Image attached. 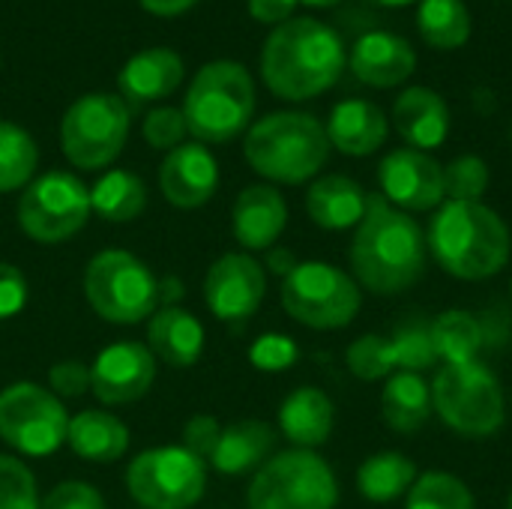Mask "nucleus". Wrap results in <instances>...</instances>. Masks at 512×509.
<instances>
[{
  "label": "nucleus",
  "mask_w": 512,
  "mask_h": 509,
  "mask_svg": "<svg viewBox=\"0 0 512 509\" xmlns=\"http://www.w3.org/2000/svg\"><path fill=\"white\" fill-rule=\"evenodd\" d=\"M345 360H348V369L360 381H381L393 375L390 348L384 336H360L357 342H351Z\"/></svg>",
  "instance_id": "4c0bfd02"
},
{
  "label": "nucleus",
  "mask_w": 512,
  "mask_h": 509,
  "mask_svg": "<svg viewBox=\"0 0 512 509\" xmlns=\"http://www.w3.org/2000/svg\"><path fill=\"white\" fill-rule=\"evenodd\" d=\"M396 132L411 144V150H435L450 135V108L444 96L429 87H408L393 105Z\"/></svg>",
  "instance_id": "4be33fe9"
},
{
  "label": "nucleus",
  "mask_w": 512,
  "mask_h": 509,
  "mask_svg": "<svg viewBox=\"0 0 512 509\" xmlns=\"http://www.w3.org/2000/svg\"><path fill=\"white\" fill-rule=\"evenodd\" d=\"M387 348H390V363H393V372H423L429 366L438 363V354H435V345H432V324L426 318H408L402 321L393 336L387 339Z\"/></svg>",
  "instance_id": "72a5a7b5"
},
{
  "label": "nucleus",
  "mask_w": 512,
  "mask_h": 509,
  "mask_svg": "<svg viewBox=\"0 0 512 509\" xmlns=\"http://www.w3.org/2000/svg\"><path fill=\"white\" fill-rule=\"evenodd\" d=\"M336 423L333 402L318 387H297L279 408V432L297 450H315L327 444Z\"/></svg>",
  "instance_id": "393cba45"
},
{
  "label": "nucleus",
  "mask_w": 512,
  "mask_h": 509,
  "mask_svg": "<svg viewBox=\"0 0 512 509\" xmlns=\"http://www.w3.org/2000/svg\"><path fill=\"white\" fill-rule=\"evenodd\" d=\"M39 509H108L105 507V498L96 486L90 483H81V480H66V483H57L42 501Z\"/></svg>",
  "instance_id": "a19ab883"
},
{
  "label": "nucleus",
  "mask_w": 512,
  "mask_h": 509,
  "mask_svg": "<svg viewBox=\"0 0 512 509\" xmlns=\"http://www.w3.org/2000/svg\"><path fill=\"white\" fill-rule=\"evenodd\" d=\"M126 489L141 509H192L207 492V462L183 444L150 447L129 462Z\"/></svg>",
  "instance_id": "f8f14e48"
},
{
  "label": "nucleus",
  "mask_w": 512,
  "mask_h": 509,
  "mask_svg": "<svg viewBox=\"0 0 512 509\" xmlns=\"http://www.w3.org/2000/svg\"><path fill=\"white\" fill-rule=\"evenodd\" d=\"M219 432H222V423L210 414H195L183 423V447L192 450L198 459H210L216 441H219Z\"/></svg>",
  "instance_id": "c03bdc74"
},
{
  "label": "nucleus",
  "mask_w": 512,
  "mask_h": 509,
  "mask_svg": "<svg viewBox=\"0 0 512 509\" xmlns=\"http://www.w3.org/2000/svg\"><path fill=\"white\" fill-rule=\"evenodd\" d=\"M384 198L402 210L426 213L444 201V168L423 150H393L378 165Z\"/></svg>",
  "instance_id": "dca6fc26"
},
{
  "label": "nucleus",
  "mask_w": 512,
  "mask_h": 509,
  "mask_svg": "<svg viewBox=\"0 0 512 509\" xmlns=\"http://www.w3.org/2000/svg\"><path fill=\"white\" fill-rule=\"evenodd\" d=\"M348 66L363 84L384 90V87H396L414 75L417 54L408 39L387 33V30H372L354 42Z\"/></svg>",
  "instance_id": "6ab92c4d"
},
{
  "label": "nucleus",
  "mask_w": 512,
  "mask_h": 509,
  "mask_svg": "<svg viewBox=\"0 0 512 509\" xmlns=\"http://www.w3.org/2000/svg\"><path fill=\"white\" fill-rule=\"evenodd\" d=\"M354 279L378 294H402L426 270V240L420 225L384 195H366V213L351 240Z\"/></svg>",
  "instance_id": "f257e3e1"
},
{
  "label": "nucleus",
  "mask_w": 512,
  "mask_h": 509,
  "mask_svg": "<svg viewBox=\"0 0 512 509\" xmlns=\"http://www.w3.org/2000/svg\"><path fill=\"white\" fill-rule=\"evenodd\" d=\"M66 444L90 465H114L129 450V426L108 411H78L69 417Z\"/></svg>",
  "instance_id": "a878e982"
},
{
  "label": "nucleus",
  "mask_w": 512,
  "mask_h": 509,
  "mask_svg": "<svg viewBox=\"0 0 512 509\" xmlns=\"http://www.w3.org/2000/svg\"><path fill=\"white\" fill-rule=\"evenodd\" d=\"M90 189L69 171L33 177L18 198V228L39 246H60L75 237L90 219Z\"/></svg>",
  "instance_id": "9b49d317"
},
{
  "label": "nucleus",
  "mask_w": 512,
  "mask_h": 509,
  "mask_svg": "<svg viewBox=\"0 0 512 509\" xmlns=\"http://www.w3.org/2000/svg\"><path fill=\"white\" fill-rule=\"evenodd\" d=\"M159 189L168 204L180 210L204 207L219 189V162L207 144L183 141L159 165Z\"/></svg>",
  "instance_id": "f3484780"
},
{
  "label": "nucleus",
  "mask_w": 512,
  "mask_h": 509,
  "mask_svg": "<svg viewBox=\"0 0 512 509\" xmlns=\"http://www.w3.org/2000/svg\"><path fill=\"white\" fill-rule=\"evenodd\" d=\"M294 360H297V345L282 333H267L255 339V345L249 348V363L261 372H285L294 366Z\"/></svg>",
  "instance_id": "ea45409f"
},
{
  "label": "nucleus",
  "mask_w": 512,
  "mask_h": 509,
  "mask_svg": "<svg viewBox=\"0 0 512 509\" xmlns=\"http://www.w3.org/2000/svg\"><path fill=\"white\" fill-rule=\"evenodd\" d=\"M300 0H249V15L261 24H285L291 21Z\"/></svg>",
  "instance_id": "a18cd8bd"
},
{
  "label": "nucleus",
  "mask_w": 512,
  "mask_h": 509,
  "mask_svg": "<svg viewBox=\"0 0 512 509\" xmlns=\"http://www.w3.org/2000/svg\"><path fill=\"white\" fill-rule=\"evenodd\" d=\"M414 480H417V465L396 450L369 456L357 471V489L372 504L396 501L399 495H405L414 486Z\"/></svg>",
  "instance_id": "c756f323"
},
{
  "label": "nucleus",
  "mask_w": 512,
  "mask_h": 509,
  "mask_svg": "<svg viewBox=\"0 0 512 509\" xmlns=\"http://www.w3.org/2000/svg\"><path fill=\"white\" fill-rule=\"evenodd\" d=\"M183 81V60L171 48H144L126 60L117 75L120 96L129 108L171 96Z\"/></svg>",
  "instance_id": "aec40b11"
},
{
  "label": "nucleus",
  "mask_w": 512,
  "mask_h": 509,
  "mask_svg": "<svg viewBox=\"0 0 512 509\" xmlns=\"http://www.w3.org/2000/svg\"><path fill=\"white\" fill-rule=\"evenodd\" d=\"M246 162L273 183L300 186L330 159V138L318 117L303 111H276L258 120L243 141Z\"/></svg>",
  "instance_id": "20e7f679"
},
{
  "label": "nucleus",
  "mask_w": 512,
  "mask_h": 509,
  "mask_svg": "<svg viewBox=\"0 0 512 509\" xmlns=\"http://www.w3.org/2000/svg\"><path fill=\"white\" fill-rule=\"evenodd\" d=\"M144 141L153 147V150H174L183 144V138L189 135V126H186V117L180 108H171V105H159L153 111H147L144 117Z\"/></svg>",
  "instance_id": "58836bf2"
},
{
  "label": "nucleus",
  "mask_w": 512,
  "mask_h": 509,
  "mask_svg": "<svg viewBox=\"0 0 512 509\" xmlns=\"http://www.w3.org/2000/svg\"><path fill=\"white\" fill-rule=\"evenodd\" d=\"M249 509H336L339 483L315 450H285L270 456L246 492Z\"/></svg>",
  "instance_id": "6e6552de"
},
{
  "label": "nucleus",
  "mask_w": 512,
  "mask_h": 509,
  "mask_svg": "<svg viewBox=\"0 0 512 509\" xmlns=\"http://www.w3.org/2000/svg\"><path fill=\"white\" fill-rule=\"evenodd\" d=\"M156 381V357L144 342H114L102 348L90 366V393L102 405H132L150 393Z\"/></svg>",
  "instance_id": "2eb2a0df"
},
{
  "label": "nucleus",
  "mask_w": 512,
  "mask_h": 509,
  "mask_svg": "<svg viewBox=\"0 0 512 509\" xmlns=\"http://www.w3.org/2000/svg\"><path fill=\"white\" fill-rule=\"evenodd\" d=\"M84 297L102 321L132 327L150 321L159 309V279L138 255L126 249H105L87 261Z\"/></svg>",
  "instance_id": "0eeeda50"
},
{
  "label": "nucleus",
  "mask_w": 512,
  "mask_h": 509,
  "mask_svg": "<svg viewBox=\"0 0 512 509\" xmlns=\"http://www.w3.org/2000/svg\"><path fill=\"white\" fill-rule=\"evenodd\" d=\"M510 294H512V282H510Z\"/></svg>",
  "instance_id": "864d4df0"
},
{
  "label": "nucleus",
  "mask_w": 512,
  "mask_h": 509,
  "mask_svg": "<svg viewBox=\"0 0 512 509\" xmlns=\"http://www.w3.org/2000/svg\"><path fill=\"white\" fill-rule=\"evenodd\" d=\"M204 324L183 306H159L147 321V348L171 369H189L204 354Z\"/></svg>",
  "instance_id": "412c9836"
},
{
  "label": "nucleus",
  "mask_w": 512,
  "mask_h": 509,
  "mask_svg": "<svg viewBox=\"0 0 512 509\" xmlns=\"http://www.w3.org/2000/svg\"><path fill=\"white\" fill-rule=\"evenodd\" d=\"M429 249L450 276L483 282L507 267L510 228L480 201H447L429 225Z\"/></svg>",
  "instance_id": "7ed1b4c3"
},
{
  "label": "nucleus",
  "mask_w": 512,
  "mask_h": 509,
  "mask_svg": "<svg viewBox=\"0 0 512 509\" xmlns=\"http://www.w3.org/2000/svg\"><path fill=\"white\" fill-rule=\"evenodd\" d=\"M432 345L438 360L447 363H474L486 345V327L462 309H450L432 321Z\"/></svg>",
  "instance_id": "7c9ffc66"
},
{
  "label": "nucleus",
  "mask_w": 512,
  "mask_h": 509,
  "mask_svg": "<svg viewBox=\"0 0 512 509\" xmlns=\"http://www.w3.org/2000/svg\"><path fill=\"white\" fill-rule=\"evenodd\" d=\"M90 207L105 222H114V225L135 222L147 210V186L132 171H123V168L105 171L90 186Z\"/></svg>",
  "instance_id": "c85d7f7f"
},
{
  "label": "nucleus",
  "mask_w": 512,
  "mask_h": 509,
  "mask_svg": "<svg viewBox=\"0 0 512 509\" xmlns=\"http://www.w3.org/2000/svg\"><path fill=\"white\" fill-rule=\"evenodd\" d=\"M306 213L324 231H345L360 225L366 213V192L345 174L318 177L306 192Z\"/></svg>",
  "instance_id": "bb28decb"
},
{
  "label": "nucleus",
  "mask_w": 512,
  "mask_h": 509,
  "mask_svg": "<svg viewBox=\"0 0 512 509\" xmlns=\"http://www.w3.org/2000/svg\"><path fill=\"white\" fill-rule=\"evenodd\" d=\"M507 509H512V492H510V501H507Z\"/></svg>",
  "instance_id": "603ef678"
},
{
  "label": "nucleus",
  "mask_w": 512,
  "mask_h": 509,
  "mask_svg": "<svg viewBox=\"0 0 512 509\" xmlns=\"http://www.w3.org/2000/svg\"><path fill=\"white\" fill-rule=\"evenodd\" d=\"M276 447V429L264 420H240L222 426L219 441L207 459V465L225 477H240L258 471Z\"/></svg>",
  "instance_id": "5701e85b"
},
{
  "label": "nucleus",
  "mask_w": 512,
  "mask_h": 509,
  "mask_svg": "<svg viewBox=\"0 0 512 509\" xmlns=\"http://www.w3.org/2000/svg\"><path fill=\"white\" fill-rule=\"evenodd\" d=\"M489 189V165L468 153V156H456L447 168H444V195H450V201H480Z\"/></svg>",
  "instance_id": "c9c22d12"
},
{
  "label": "nucleus",
  "mask_w": 512,
  "mask_h": 509,
  "mask_svg": "<svg viewBox=\"0 0 512 509\" xmlns=\"http://www.w3.org/2000/svg\"><path fill=\"white\" fill-rule=\"evenodd\" d=\"M297 264H300V261L294 258V252H291V249H279V246H276V249H267V267H270L276 276H282V279H285Z\"/></svg>",
  "instance_id": "de8ad7c7"
},
{
  "label": "nucleus",
  "mask_w": 512,
  "mask_h": 509,
  "mask_svg": "<svg viewBox=\"0 0 512 509\" xmlns=\"http://www.w3.org/2000/svg\"><path fill=\"white\" fill-rule=\"evenodd\" d=\"M378 6H408V3H417V0H372Z\"/></svg>",
  "instance_id": "8fccbe9b"
},
{
  "label": "nucleus",
  "mask_w": 512,
  "mask_h": 509,
  "mask_svg": "<svg viewBox=\"0 0 512 509\" xmlns=\"http://www.w3.org/2000/svg\"><path fill=\"white\" fill-rule=\"evenodd\" d=\"M279 297L282 309L312 330H342L363 306L360 285L327 261H300L282 279Z\"/></svg>",
  "instance_id": "9d476101"
},
{
  "label": "nucleus",
  "mask_w": 512,
  "mask_h": 509,
  "mask_svg": "<svg viewBox=\"0 0 512 509\" xmlns=\"http://www.w3.org/2000/svg\"><path fill=\"white\" fill-rule=\"evenodd\" d=\"M417 27L426 45L453 51L471 39V12L465 0H420Z\"/></svg>",
  "instance_id": "2f4dec72"
},
{
  "label": "nucleus",
  "mask_w": 512,
  "mask_h": 509,
  "mask_svg": "<svg viewBox=\"0 0 512 509\" xmlns=\"http://www.w3.org/2000/svg\"><path fill=\"white\" fill-rule=\"evenodd\" d=\"M27 279L24 273L9 264V261H0V321H9L15 318L24 306H27Z\"/></svg>",
  "instance_id": "37998d69"
},
{
  "label": "nucleus",
  "mask_w": 512,
  "mask_h": 509,
  "mask_svg": "<svg viewBox=\"0 0 512 509\" xmlns=\"http://www.w3.org/2000/svg\"><path fill=\"white\" fill-rule=\"evenodd\" d=\"M288 225V204L276 186H246L231 207V234L246 252L273 249Z\"/></svg>",
  "instance_id": "a211bd4d"
},
{
  "label": "nucleus",
  "mask_w": 512,
  "mask_h": 509,
  "mask_svg": "<svg viewBox=\"0 0 512 509\" xmlns=\"http://www.w3.org/2000/svg\"><path fill=\"white\" fill-rule=\"evenodd\" d=\"M183 117L198 144H228L243 135L255 114V84L246 66L213 60L198 69L183 99Z\"/></svg>",
  "instance_id": "39448f33"
},
{
  "label": "nucleus",
  "mask_w": 512,
  "mask_h": 509,
  "mask_svg": "<svg viewBox=\"0 0 512 509\" xmlns=\"http://www.w3.org/2000/svg\"><path fill=\"white\" fill-rule=\"evenodd\" d=\"M39 165V147L27 129L0 120V195L24 189Z\"/></svg>",
  "instance_id": "473e14b6"
},
{
  "label": "nucleus",
  "mask_w": 512,
  "mask_h": 509,
  "mask_svg": "<svg viewBox=\"0 0 512 509\" xmlns=\"http://www.w3.org/2000/svg\"><path fill=\"white\" fill-rule=\"evenodd\" d=\"M432 411L462 438H492L504 429V387L483 363H447L432 381Z\"/></svg>",
  "instance_id": "423d86ee"
},
{
  "label": "nucleus",
  "mask_w": 512,
  "mask_h": 509,
  "mask_svg": "<svg viewBox=\"0 0 512 509\" xmlns=\"http://www.w3.org/2000/svg\"><path fill=\"white\" fill-rule=\"evenodd\" d=\"M327 138L330 147H336L345 156H372L378 147H384L390 123L384 111L369 99H345L330 111L327 120Z\"/></svg>",
  "instance_id": "b1692460"
},
{
  "label": "nucleus",
  "mask_w": 512,
  "mask_h": 509,
  "mask_svg": "<svg viewBox=\"0 0 512 509\" xmlns=\"http://www.w3.org/2000/svg\"><path fill=\"white\" fill-rule=\"evenodd\" d=\"M384 423L399 435L420 432L432 417V387L417 372H396L381 393Z\"/></svg>",
  "instance_id": "cd10ccee"
},
{
  "label": "nucleus",
  "mask_w": 512,
  "mask_h": 509,
  "mask_svg": "<svg viewBox=\"0 0 512 509\" xmlns=\"http://www.w3.org/2000/svg\"><path fill=\"white\" fill-rule=\"evenodd\" d=\"M132 108L117 93H87L75 99L60 123L63 156L81 171L108 168L126 147Z\"/></svg>",
  "instance_id": "1a4fd4ad"
},
{
  "label": "nucleus",
  "mask_w": 512,
  "mask_h": 509,
  "mask_svg": "<svg viewBox=\"0 0 512 509\" xmlns=\"http://www.w3.org/2000/svg\"><path fill=\"white\" fill-rule=\"evenodd\" d=\"M348 66L342 36L318 18L279 24L261 51V75L273 96L288 102L315 99L330 90Z\"/></svg>",
  "instance_id": "f03ea898"
},
{
  "label": "nucleus",
  "mask_w": 512,
  "mask_h": 509,
  "mask_svg": "<svg viewBox=\"0 0 512 509\" xmlns=\"http://www.w3.org/2000/svg\"><path fill=\"white\" fill-rule=\"evenodd\" d=\"M300 3H309V6H333L339 0H300Z\"/></svg>",
  "instance_id": "3c124183"
},
{
  "label": "nucleus",
  "mask_w": 512,
  "mask_h": 509,
  "mask_svg": "<svg viewBox=\"0 0 512 509\" xmlns=\"http://www.w3.org/2000/svg\"><path fill=\"white\" fill-rule=\"evenodd\" d=\"M69 411L48 387L15 381L0 390V441L15 453L42 459L66 444Z\"/></svg>",
  "instance_id": "ddd939ff"
},
{
  "label": "nucleus",
  "mask_w": 512,
  "mask_h": 509,
  "mask_svg": "<svg viewBox=\"0 0 512 509\" xmlns=\"http://www.w3.org/2000/svg\"><path fill=\"white\" fill-rule=\"evenodd\" d=\"M48 390L57 399H78L90 393V366L81 360H60L48 369Z\"/></svg>",
  "instance_id": "79ce46f5"
},
{
  "label": "nucleus",
  "mask_w": 512,
  "mask_h": 509,
  "mask_svg": "<svg viewBox=\"0 0 512 509\" xmlns=\"http://www.w3.org/2000/svg\"><path fill=\"white\" fill-rule=\"evenodd\" d=\"M405 509H474V495L456 474L426 471L408 489Z\"/></svg>",
  "instance_id": "f704fd0d"
},
{
  "label": "nucleus",
  "mask_w": 512,
  "mask_h": 509,
  "mask_svg": "<svg viewBox=\"0 0 512 509\" xmlns=\"http://www.w3.org/2000/svg\"><path fill=\"white\" fill-rule=\"evenodd\" d=\"M180 297H183V282L177 276L159 279V306H177Z\"/></svg>",
  "instance_id": "09e8293b"
},
{
  "label": "nucleus",
  "mask_w": 512,
  "mask_h": 509,
  "mask_svg": "<svg viewBox=\"0 0 512 509\" xmlns=\"http://www.w3.org/2000/svg\"><path fill=\"white\" fill-rule=\"evenodd\" d=\"M33 471L18 456H0V509H39Z\"/></svg>",
  "instance_id": "e433bc0d"
},
{
  "label": "nucleus",
  "mask_w": 512,
  "mask_h": 509,
  "mask_svg": "<svg viewBox=\"0 0 512 509\" xmlns=\"http://www.w3.org/2000/svg\"><path fill=\"white\" fill-rule=\"evenodd\" d=\"M264 297L267 273L249 252L219 255L204 276V303L225 324L249 321L261 309Z\"/></svg>",
  "instance_id": "4468645a"
},
{
  "label": "nucleus",
  "mask_w": 512,
  "mask_h": 509,
  "mask_svg": "<svg viewBox=\"0 0 512 509\" xmlns=\"http://www.w3.org/2000/svg\"><path fill=\"white\" fill-rule=\"evenodd\" d=\"M147 12L159 15V18H171V15H180L186 12L189 6H195L198 0H138Z\"/></svg>",
  "instance_id": "49530a36"
}]
</instances>
